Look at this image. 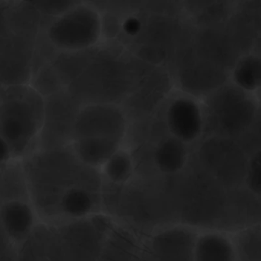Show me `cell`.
Returning a JSON list of instances; mask_svg holds the SVG:
<instances>
[{
    "instance_id": "obj_21",
    "label": "cell",
    "mask_w": 261,
    "mask_h": 261,
    "mask_svg": "<svg viewBox=\"0 0 261 261\" xmlns=\"http://www.w3.org/2000/svg\"><path fill=\"white\" fill-rule=\"evenodd\" d=\"M260 174V149H257L249 155L243 184L249 193L258 198L261 192Z\"/></svg>"
},
{
    "instance_id": "obj_28",
    "label": "cell",
    "mask_w": 261,
    "mask_h": 261,
    "mask_svg": "<svg viewBox=\"0 0 261 261\" xmlns=\"http://www.w3.org/2000/svg\"><path fill=\"white\" fill-rule=\"evenodd\" d=\"M0 170H1V169H0Z\"/></svg>"
},
{
    "instance_id": "obj_13",
    "label": "cell",
    "mask_w": 261,
    "mask_h": 261,
    "mask_svg": "<svg viewBox=\"0 0 261 261\" xmlns=\"http://www.w3.org/2000/svg\"><path fill=\"white\" fill-rule=\"evenodd\" d=\"M0 221L9 238L17 246L31 235L40 222L34 207L28 201L0 204Z\"/></svg>"
},
{
    "instance_id": "obj_12",
    "label": "cell",
    "mask_w": 261,
    "mask_h": 261,
    "mask_svg": "<svg viewBox=\"0 0 261 261\" xmlns=\"http://www.w3.org/2000/svg\"><path fill=\"white\" fill-rule=\"evenodd\" d=\"M16 261H67L54 225L39 222L18 245Z\"/></svg>"
},
{
    "instance_id": "obj_25",
    "label": "cell",
    "mask_w": 261,
    "mask_h": 261,
    "mask_svg": "<svg viewBox=\"0 0 261 261\" xmlns=\"http://www.w3.org/2000/svg\"><path fill=\"white\" fill-rule=\"evenodd\" d=\"M11 8L9 3H0V44L8 34Z\"/></svg>"
},
{
    "instance_id": "obj_1",
    "label": "cell",
    "mask_w": 261,
    "mask_h": 261,
    "mask_svg": "<svg viewBox=\"0 0 261 261\" xmlns=\"http://www.w3.org/2000/svg\"><path fill=\"white\" fill-rule=\"evenodd\" d=\"M21 162L40 222L56 224L101 212L100 170L81 163L68 146L35 151Z\"/></svg>"
},
{
    "instance_id": "obj_20",
    "label": "cell",
    "mask_w": 261,
    "mask_h": 261,
    "mask_svg": "<svg viewBox=\"0 0 261 261\" xmlns=\"http://www.w3.org/2000/svg\"><path fill=\"white\" fill-rule=\"evenodd\" d=\"M100 172L105 182L118 187L127 186L136 173L134 155L121 147L100 168Z\"/></svg>"
},
{
    "instance_id": "obj_7",
    "label": "cell",
    "mask_w": 261,
    "mask_h": 261,
    "mask_svg": "<svg viewBox=\"0 0 261 261\" xmlns=\"http://www.w3.org/2000/svg\"><path fill=\"white\" fill-rule=\"evenodd\" d=\"M127 128V114L120 105L85 103L79 107L74 117L71 140L82 137H100L123 141Z\"/></svg>"
},
{
    "instance_id": "obj_15",
    "label": "cell",
    "mask_w": 261,
    "mask_h": 261,
    "mask_svg": "<svg viewBox=\"0 0 261 261\" xmlns=\"http://www.w3.org/2000/svg\"><path fill=\"white\" fill-rule=\"evenodd\" d=\"M189 161V146L169 134L162 137L154 146L152 165L162 175H179L187 168Z\"/></svg>"
},
{
    "instance_id": "obj_22",
    "label": "cell",
    "mask_w": 261,
    "mask_h": 261,
    "mask_svg": "<svg viewBox=\"0 0 261 261\" xmlns=\"http://www.w3.org/2000/svg\"><path fill=\"white\" fill-rule=\"evenodd\" d=\"M75 3L73 1H36L30 4L33 5V8L36 9L37 11L51 15L56 18L72 7Z\"/></svg>"
},
{
    "instance_id": "obj_9",
    "label": "cell",
    "mask_w": 261,
    "mask_h": 261,
    "mask_svg": "<svg viewBox=\"0 0 261 261\" xmlns=\"http://www.w3.org/2000/svg\"><path fill=\"white\" fill-rule=\"evenodd\" d=\"M163 123L169 135L188 146L198 143L204 135L202 103L190 94H175L166 103Z\"/></svg>"
},
{
    "instance_id": "obj_10",
    "label": "cell",
    "mask_w": 261,
    "mask_h": 261,
    "mask_svg": "<svg viewBox=\"0 0 261 261\" xmlns=\"http://www.w3.org/2000/svg\"><path fill=\"white\" fill-rule=\"evenodd\" d=\"M199 230L188 224L157 229L143 244V250L153 261H193Z\"/></svg>"
},
{
    "instance_id": "obj_14",
    "label": "cell",
    "mask_w": 261,
    "mask_h": 261,
    "mask_svg": "<svg viewBox=\"0 0 261 261\" xmlns=\"http://www.w3.org/2000/svg\"><path fill=\"white\" fill-rule=\"evenodd\" d=\"M193 261H238L235 239L219 230L198 231Z\"/></svg>"
},
{
    "instance_id": "obj_23",
    "label": "cell",
    "mask_w": 261,
    "mask_h": 261,
    "mask_svg": "<svg viewBox=\"0 0 261 261\" xmlns=\"http://www.w3.org/2000/svg\"><path fill=\"white\" fill-rule=\"evenodd\" d=\"M17 247L6 233L0 221V261H16Z\"/></svg>"
},
{
    "instance_id": "obj_18",
    "label": "cell",
    "mask_w": 261,
    "mask_h": 261,
    "mask_svg": "<svg viewBox=\"0 0 261 261\" xmlns=\"http://www.w3.org/2000/svg\"><path fill=\"white\" fill-rule=\"evenodd\" d=\"M260 56L248 51L241 55L229 72L230 83L249 94L256 96L260 88Z\"/></svg>"
},
{
    "instance_id": "obj_17",
    "label": "cell",
    "mask_w": 261,
    "mask_h": 261,
    "mask_svg": "<svg viewBox=\"0 0 261 261\" xmlns=\"http://www.w3.org/2000/svg\"><path fill=\"white\" fill-rule=\"evenodd\" d=\"M143 247L137 235L117 224L105 239L99 261H140Z\"/></svg>"
},
{
    "instance_id": "obj_4",
    "label": "cell",
    "mask_w": 261,
    "mask_h": 261,
    "mask_svg": "<svg viewBox=\"0 0 261 261\" xmlns=\"http://www.w3.org/2000/svg\"><path fill=\"white\" fill-rule=\"evenodd\" d=\"M256 98L229 82L206 96L202 103L204 137L240 140L254 131L259 114Z\"/></svg>"
},
{
    "instance_id": "obj_16",
    "label": "cell",
    "mask_w": 261,
    "mask_h": 261,
    "mask_svg": "<svg viewBox=\"0 0 261 261\" xmlns=\"http://www.w3.org/2000/svg\"><path fill=\"white\" fill-rule=\"evenodd\" d=\"M122 140L109 137H82L71 140L68 146L81 163L100 170L105 163L122 147Z\"/></svg>"
},
{
    "instance_id": "obj_5",
    "label": "cell",
    "mask_w": 261,
    "mask_h": 261,
    "mask_svg": "<svg viewBox=\"0 0 261 261\" xmlns=\"http://www.w3.org/2000/svg\"><path fill=\"white\" fill-rule=\"evenodd\" d=\"M46 39L60 53L94 49L101 42L100 10L91 3L76 2L50 22Z\"/></svg>"
},
{
    "instance_id": "obj_19",
    "label": "cell",
    "mask_w": 261,
    "mask_h": 261,
    "mask_svg": "<svg viewBox=\"0 0 261 261\" xmlns=\"http://www.w3.org/2000/svg\"><path fill=\"white\" fill-rule=\"evenodd\" d=\"M10 201L30 202L27 175L18 160L0 170V204Z\"/></svg>"
},
{
    "instance_id": "obj_27",
    "label": "cell",
    "mask_w": 261,
    "mask_h": 261,
    "mask_svg": "<svg viewBox=\"0 0 261 261\" xmlns=\"http://www.w3.org/2000/svg\"><path fill=\"white\" fill-rule=\"evenodd\" d=\"M140 261H153L147 254H146V252L143 250V252H142V256L141 259H140Z\"/></svg>"
},
{
    "instance_id": "obj_8",
    "label": "cell",
    "mask_w": 261,
    "mask_h": 261,
    "mask_svg": "<svg viewBox=\"0 0 261 261\" xmlns=\"http://www.w3.org/2000/svg\"><path fill=\"white\" fill-rule=\"evenodd\" d=\"M53 225L67 261H99L108 235L97 227L91 215Z\"/></svg>"
},
{
    "instance_id": "obj_3",
    "label": "cell",
    "mask_w": 261,
    "mask_h": 261,
    "mask_svg": "<svg viewBox=\"0 0 261 261\" xmlns=\"http://www.w3.org/2000/svg\"><path fill=\"white\" fill-rule=\"evenodd\" d=\"M117 56L111 50H94L81 74L68 85V92L80 105H119L120 100L132 94L136 85V74L132 73L136 72L129 61Z\"/></svg>"
},
{
    "instance_id": "obj_24",
    "label": "cell",
    "mask_w": 261,
    "mask_h": 261,
    "mask_svg": "<svg viewBox=\"0 0 261 261\" xmlns=\"http://www.w3.org/2000/svg\"><path fill=\"white\" fill-rule=\"evenodd\" d=\"M143 28V20L137 15H129L122 19L121 35H124L128 39H137Z\"/></svg>"
},
{
    "instance_id": "obj_2",
    "label": "cell",
    "mask_w": 261,
    "mask_h": 261,
    "mask_svg": "<svg viewBox=\"0 0 261 261\" xmlns=\"http://www.w3.org/2000/svg\"><path fill=\"white\" fill-rule=\"evenodd\" d=\"M45 98L28 85H11L0 96V135L10 144L15 160L36 151L43 128Z\"/></svg>"
},
{
    "instance_id": "obj_6",
    "label": "cell",
    "mask_w": 261,
    "mask_h": 261,
    "mask_svg": "<svg viewBox=\"0 0 261 261\" xmlns=\"http://www.w3.org/2000/svg\"><path fill=\"white\" fill-rule=\"evenodd\" d=\"M201 140L199 159L207 173L220 184L244 183L249 155L238 140L218 137Z\"/></svg>"
},
{
    "instance_id": "obj_11",
    "label": "cell",
    "mask_w": 261,
    "mask_h": 261,
    "mask_svg": "<svg viewBox=\"0 0 261 261\" xmlns=\"http://www.w3.org/2000/svg\"><path fill=\"white\" fill-rule=\"evenodd\" d=\"M194 56L186 53L178 69V82L186 94L195 97L207 96L227 83L229 74L227 70L206 59L195 53Z\"/></svg>"
},
{
    "instance_id": "obj_26",
    "label": "cell",
    "mask_w": 261,
    "mask_h": 261,
    "mask_svg": "<svg viewBox=\"0 0 261 261\" xmlns=\"http://www.w3.org/2000/svg\"><path fill=\"white\" fill-rule=\"evenodd\" d=\"M15 161L13 151L7 140L0 135V169Z\"/></svg>"
}]
</instances>
